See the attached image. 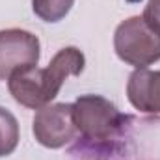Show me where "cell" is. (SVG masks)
Listing matches in <instances>:
<instances>
[{
    "instance_id": "obj_1",
    "label": "cell",
    "mask_w": 160,
    "mask_h": 160,
    "mask_svg": "<svg viewBox=\"0 0 160 160\" xmlns=\"http://www.w3.org/2000/svg\"><path fill=\"white\" fill-rule=\"evenodd\" d=\"M84 54L77 47H65L56 52L45 69L34 65L13 73L8 78L9 93L19 104L39 110L60 93L67 77H78L84 71Z\"/></svg>"
},
{
    "instance_id": "obj_3",
    "label": "cell",
    "mask_w": 160,
    "mask_h": 160,
    "mask_svg": "<svg viewBox=\"0 0 160 160\" xmlns=\"http://www.w3.org/2000/svg\"><path fill=\"white\" fill-rule=\"evenodd\" d=\"M114 48L125 63L145 69L160 60V34L151 30L142 17H130L116 28Z\"/></svg>"
},
{
    "instance_id": "obj_7",
    "label": "cell",
    "mask_w": 160,
    "mask_h": 160,
    "mask_svg": "<svg viewBox=\"0 0 160 160\" xmlns=\"http://www.w3.org/2000/svg\"><path fill=\"white\" fill-rule=\"evenodd\" d=\"M19 143V121L17 118L0 106V157H8L17 149Z\"/></svg>"
},
{
    "instance_id": "obj_9",
    "label": "cell",
    "mask_w": 160,
    "mask_h": 160,
    "mask_svg": "<svg viewBox=\"0 0 160 160\" xmlns=\"http://www.w3.org/2000/svg\"><path fill=\"white\" fill-rule=\"evenodd\" d=\"M142 19L147 22L151 30L160 34V0H147Z\"/></svg>"
},
{
    "instance_id": "obj_8",
    "label": "cell",
    "mask_w": 160,
    "mask_h": 160,
    "mask_svg": "<svg viewBox=\"0 0 160 160\" xmlns=\"http://www.w3.org/2000/svg\"><path fill=\"white\" fill-rule=\"evenodd\" d=\"M73 4L75 0H32V9L43 21L58 22L71 11Z\"/></svg>"
},
{
    "instance_id": "obj_2",
    "label": "cell",
    "mask_w": 160,
    "mask_h": 160,
    "mask_svg": "<svg viewBox=\"0 0 160 160\" xmlns=\"http://www.w3.org/2000/svg\"><path fill=\"white\" fill-rule=\"evenodd\" d=\"M73 121L84 138L106 142L121 130L125 116L101 95H82L73 102Z\"/></svg>"
},
{
    "instance_id": "obj_4",
    "label": "cell",
    "mask_w": 160,
    "mask_h": 160,
    "mask_svg": "<svg viewBox=\"0 0 160 160\" xmlns=\"http://www.w3.org/2000/svg\"><path fill=\"white\" fill-rule=\"evenodd\" d=\"M39 39L32 32L9 28L0 32V78L8 80L13 73L38 65Z\"/></svg>"
},
{
    "instance_id": "obj_5",
    "label": "cell",
    "mask_w": 160,
    "mask_h": 160,
    "mask_svg": "<svg viewBox=\"0 0 160 160\" xmlns=\"http://www.w3.org/2000/svg\"><path fill=\"white\" fill-rule=\"evenodd\" d=\"M77 134L73 121V104L58 102L39 108L34 118V136L41 145L60 149L69 143Z\"/></svg>"
},
{
    "instance_id": "obj_6",
    "label": "cell",
    "mask_w": 160,
    "mask_h": 160,
    "mask_svg": "<svg viewBox=\"0 0 160 160\" xmlns=\"http://www.w3.org/2000/svg\"><path fill=\"white\" fill-rule=\"evenodd\" d=\"M130 104L145 114H160V71L136 69L127 84Z\"/></svg>"
}]
</instances>
